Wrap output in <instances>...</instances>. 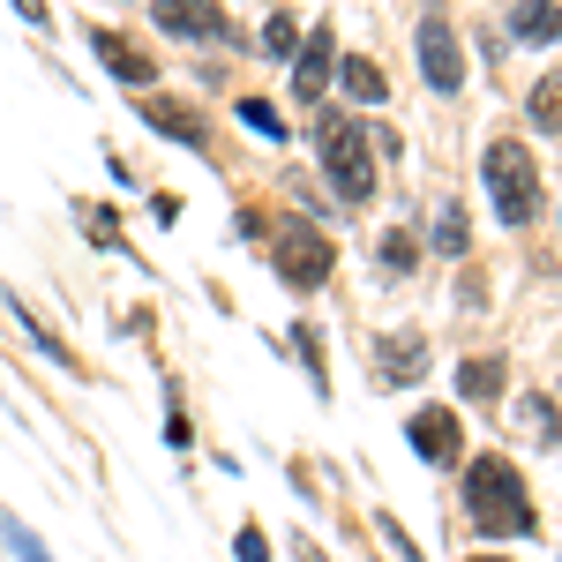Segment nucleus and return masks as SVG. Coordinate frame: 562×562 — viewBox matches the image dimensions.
Returning a JSON list of instances; mask_svg holds the SVG:
<instances>
[{"label": "nucleus", "mask_w": 562, "mask_h": 562, "mask_svg": "<svg viewBox=\"0 0 562 562\" xmlns=\"http://www.w3.org/2000/svg\"><path fill=\"white\" fill-rule=\"evenodd\" d=\"M465 518L480 532H532V503H525V480L510 458H473V473H465Z\"/></svg>", "instance_id": "obj_1"}, {"label": "nucleus", "mask_w": 562, "mask_h": 562, "mask_svg": "<svg viewBox=\"0 0 562 562\" xmlns=\"http://www.w3.org/2000/svg\"><path fill=\"white\" fill-rule=\"evenodd\" d=\"M315 143H323V173H330V188L360 211V203L375 195V143H368V128H352L346 113H323V121H315Z\"/></svg>", "instance_id": "obj_2"}, {"label": "nucleus", "mask_w": 562, "mask_h": 562, "mask_svg": "<svg viewBox=\"0 0 562 562\" xmlns=\"http://www.w3.org/2000/svg\"><path fill=\"white\" fill-rule=\"evenodd\" d=\"M270 262H278V278H285L293 293H315V285L330 278V262H338V256H330V240H323L307 217H285V225L270 233Z\"/></svg>", "instance_id": "obj_3"}, {"label": "nucleus", "mask_w": 562, "mask_h": 562, "mask_svg": "<svg viewBox=\"0 0 562 562\" xmlns=\"http://www.w3.org/2000/svg\"><path fill=\"white\" fill-rule=\"evenodd\" d=\"M487 188H495L503 225H532V211H540V173H532L525 143H487Z\"/></svg>", "instance_id": "obj_4"}, {"label": "nucleus", "mask_w": 562, "mask_h": 562, "mask_svg": "<svg viewBox=\"0 0 562 562\" xmlns=\"http://www.w3.org/2000/svg\"><path fill=\"white\" fill-rule=\"evenodd\" d=\"M420 68H428V90H458L465 83V53L450 38V15H420Z\"/></svg>", "instance_id": "obj_5"}, {"label": "nucleus", "mask_w": 562, "mask_h": 562, "mask_svg": "<svg viewBox=\"0 0 562 562\" xmlns=\"http://www.w3.org/2000/svg\"><path fill=\"white\" fill-rule=\"evenodd\" d=\"M458 442H465V435H458V413H450V405H420V413H413V450H420L428 465H450Z\"/></svg>", "instance_id": "obj_6"}, {"label": "nucleus", "mask_w": 562, "mask_h": 562, "mask_svg": "<svg viewBox=\"0 0 562 562\" xmlns=\"http://www.w3.org/2000/svg\"><path fill=\"white\" fill-rule=\"evenodd\" d=\"M158 23L173 38H225V8L217 0H158Z\"/></svg>", "instance_id": "obj_7"}, {"label": "nucleus", "mask_w": 562, "mask_h": 562, "mask_svg": "<svg viewBox=\"0 0 562 562\" xmlns=\"http://www.w3.org/2000/svg\"><path fill=\"white\" fill-rule=\"evenodd\" d=\"M330 68H338V38L330 31H315L301 45V68H293V90H301L307 105H323V90H330Z\"/></svg>", "instance_id": "obj_8"}, {"label": "nucleus", "mask_w": 562, "mask_h": 562, "mask_svg": "<svg viewBox=\"0 0 562 562\" xmlns=\"http://www.w3.org/2000/svg\"><path fill=\"white\" fill-rule=\"evenodd\" d=\"M90 53H98V60H105V68L121 76V83H158L150 53H143V45H128L121 31H90Z\"/></svg>", "instance_id": "obj_9"}, {"label": "nucleus", "mask_w": 562, "mask_h": 562, "mask_svg": "<svg viewBox=\"0 0 562 562\" xmlns=\"http://www.w3.org/2000/svg\"><path fill=\"white\" fill-rule=\"evenodd\" d=\"M135 113H143V121H150V128L180 135V143H188V150H203V143H211V128H203V113H195V105H180V98H143V105H135Z\"/></svg>", "instance_id": "obj_10"}, {"label": "nucleus", "mask_w": 562, "mask_h": 562, "mask_svg": "<svg viewBox=\"0 0 562 562\" xmlns=\"http://www.w3.org/2000/svg\"><path fill=\"white\" fill-rule=\"evenodd\" d=\"M518 45H555L562 38V0H532V8H518Z\"/></svg>", "instance_id": "obj_11"}, {"label": "nucleus", "mask_w": 562, "mask_h": 562, "mask_svg": "<svg viewBox=\"0 0 562 562\" xmlns=\"http://www.w3.org/2000/svg\"><path fill=\"white\" fill-rule=\"evenodd\" d=\"M338 83L352 90V98H360V105H383V68H375V60H368V53H346V60H338Z\"/></svg>", "instance_id": "obj_12"}, {"label": "nucleus", "mask_w": 562, "mask_h": 562, "mask_svg": "<svg viewBox=\"0 0 562 562\" xmlns=\"http://www.w3.org/2000/svg\"><path fill=\"white\" fill-rule=\"evenodd\" d=\"M375 360H383L390 383H413V375L428 368V346H420V338H383V352H375Z\"/></svg>", "instance_id": "obj_13"}, {"label": "nucleus", "mask_w": 562, "mask_h": 562, "mask_svg": "<svg viewBox=\"0 0 562 562\" xmlns=\"http://www.w3.org/2000/svg\"><path fill=\"white\" fill-rule=\"evenodd\" d=\"M8 307H15V323H23V338H31V346H38L45 360H53V368H83V360H76V352L60 346V338H53V330H45V323H38V315H31L23 301H8Z\"/></svg>", "instance_id": "obj_14"}, {"label": "nucleus", "mask_w": 562, "mask_h": 562, "mask_svg": "<svg viewBox=\"0 0 562 562\" xmlns=\"http://www.w3.org/2000/svg\"><path fill=\"white\" fill-rule=\"evenodd\" d=\"M532 128L562 135V68H555V76H540V83H532Z\"/></svg>", "instance_id": "obj_15"}, {"label": "nucleus", "mask_w": 562, "mask_h": 562, "mask_svg": "<svg viewBox=\"0 0 562 562\" xmlns=\"http://www.w3.org/2000/svg\"><path fill=\"white\" fill-rule=\"evenodd\" d=\"M458 390H465V397H480V405H487V397H495V390H503V360H495V352H487V360H465V368H458Z\"/></svg>", "instance_id": "obj_16"}, {"label": "nucleus", "mask_w": 562, "mask_h": 562, "mask_svg": "<svg viewBox=\"0 0 562 562\" xmlns=\"http://www.w3.org/2000/svg\"><path fill=\"white\" fill-rule=\"evenodd\" d=\"M465 240H473L465 211H458V203H442V211H435V248H442V256H465Z\"/></svg>", "instance_id": "obj_17"}, {"label": "nucleus", "mask_w": 562, "mask_h": 562, "mask_svg": "<svg viewBox=\"0 0 562 562\" xmlns=\"http://www.w3.org/2000/svg\"><path fill=\"white\" fill-rule=\"evenodd\" d=\"M383 270L390 278H413L420 270V240L413 233H383Z\"/></svg>", "instance_id": "obj_18"}, {"label": "nucleus", "mask_w": 562, "mask_h": 562, "mask_svg": "<svg viewBox=\"0 0 562 562\" xmlns=\"http://www.w3.org/2000/svg\"><path fill=\"white\" fill-rule=\"evenodd\" d=\"M262 53H270V60L301 53V31H293V15H270V23H262Z\"/></svg>", "instance_id": "obj_19"}, {"label": "nucleus", "mask_w": 562, "mask_h": 562, "mask_svg": "<svg viewBox=\"0 0 562 562\" xmlns=\"http://www.w3.org/2000/svg\"><path fill=\"white\" fill-rule=\"evenodd\" d=\"M518 413H525V428L540 435V442H562V420H555V405H548V397H525Z\"/></svg>", "instance_id": "obj_20"}, {"label": "nucleus", "mask_w": 562, "mask_h": 562, "mask_svg": "<svg viewBox=\"0 0 562 562\" xmlns=\"http://www.w3.org/2000/svg\"><path fill=\"white\" fill-rule=\"evenodd\" d=\"M240 121H248L256 135H278V143H285V121H278V105H262V98H240Z\"/></svg>", "instance_id": "obj_21"}, {"label": "nucleus", "mask_w": 562, "mask_h": 562, "mask_svg": "<svg viewBox=\"0 0 562 562\" xmlns=\"http://www.w3.org/2000/svg\"><path fill=\"white\" fill-rule=\"evenodd\" d=\"M0 532H8V548H15L23 562H53V555H45V548H38V540H31V532H23L15 518H0Z\"/></svg>", "instance_id": "obj_22"}, {"label": "nucleus", "mask_w": 562, "mask_h": 562, "mask_svg": "<svg viewBox=\"0 0 562 562\" xmlns=\"http://www.w3.org/2000/svg\"><path fill=\"white\" fill-rule=\"evenodd\" d=\"M233 548H240V562H270V540H262L256 525H248V532H240V540H233Z\"/></svg>", "instance_id": "obj_23"}, {"label": "nucleus", "mask_w": 562, "mask_h": 562, "mask_svg": "<svg viewBox=\"0 0 562 562\" xmlns=\"http://www.w3.org/2000/svg\"><path fill=\"white\" fill-rule=\"evenodd\" d=\"M480 562H503V555H480Z\"/></svg>", "instance_id": "obj_24"}]
</instances>
